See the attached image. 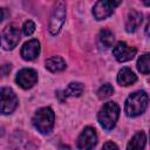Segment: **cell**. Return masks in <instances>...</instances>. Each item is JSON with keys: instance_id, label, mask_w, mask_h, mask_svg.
I'll return each mask as SVG.
<instances>
[{"instance_id": "obj_1", "label": "cell", "mask_w": 150, "mask_h": 150, "mask_svg": "<svg viewBox=\"0 0 150 150\" xmlns=\"http://www.w3.org/2000/svg\"><path fill=\"white\" fill-rule=\"evenodd\" d=\"M148 102H149V97L145 91L138 90L132 93L131 95L128 96L125 101V107H124L125 114L129 117H136L143 114L148 107Z\"/></svg>"}, {"instance_id": "obj_2", "label": "cell", "mask_w": 150, "mask_h": 150, "mask_svg": "<svg viewBox=\"0 0 150 150\" xmlns=\"http://www.w3.org/2000/svg\"><path fill=\"white\" fill-rule=\"evenodd\" d=\"M120 116V107L115 102H107L100 109L97 114V120L101 127L105 130H111Z\"/></svg>"}, {"instance_id": "obj_3", "label": "cell", "mask_w": 150, "mask_h": 150, "mask_svg": "<svg viewBox=\"0 0 150 150\" xmlns=\"http://www.w3.org/2000/svg\"><path fill=\"white\" fill-rule=\"evenodd\" d=\"M54 122H55V115L49 107L39 109L33 117V125L35 127V129L45 135L49 134L53 130Z\"/></svg>"}, {"instance_id": "obj_4", "label": "cell", "mask_w": 150, "mask_h": 150, "mask_svg": "<svg viewBox=\"0 0 150 150\" xmlns=\"http://www.w3.org/2000/svg\"><path fill=\"white\" fill-rule=\"evenodd\" d=\"M20 41V29L15 25H8L0 34V46L5 50L14 49Z\"/></svg>"}, {"instance_id": "obj_5", "label": "cell", "mask_w": 150, "mask_h": 150, "mask_svg": "<svg viewBox=\"0 0 150 150\" xmlns=\"http://www.w3.org/2000/svg\"><path fill=\"white\" fill-rule=\"evenodd\" d=\"M18 96L11 88L0 89V114L7 115L13 112L18 107Z\"/></svg>"}, {"instance_id": "obj_6", "label": "cell", "mask_w": 150, "mask_h": 150, "mask_svg": "<svg viewBox=\"0 0 150 150\" xmlns=\"http://www.w3.org/2000/svg\"><path fill=\"white\" fill-rule=\"evenodd\" d=\"M64 19H66V4L63 1H59L56 2L54 9H53V13H52V16H50V22H49V32L52 35H56L63 22H64Z\"/></svg>"}, {"instance_id": "obj_7", "label": "cell", "mask_w": 150, "mask_h": 150, "mask_svg": "<svg viewBox=\"0 0 150 150\" xmlns=\"http://www.w3.org/2000/svg\"><path fill=\"white\" fill-rule=\"evenodd\" d=\"M121 4V1H109V0H101L97 1L94 6L93 14L96 20H103L108 16H110L115 9Z\"/></svg>"}, {"instance_id": "obj_8", "label": "cell", "mask_w": 150, "mask_h": 150, "mask_svg": "<svg viewBox=\"0 0 150 150\" xmlns=\"http://www.w3.org/2000/svg\"><path fill=\"white\" fill-rule=\"evenodd\" d=\"M97 143L96 130L91 127L84 128L77 138V148L80 150H91Z\"/></svg>"}, {"instance_id": "obj_9", "label": "cell", "mask_w": 150, "mask_h": 150, "mask_svg": "<svg viewBox=\"0 0 150 150\" xmlns=\"http://www.w3.org/2000/svg\"><path fill=\"white\" fill-rule=\"evenodd\" d=\"M16 83L22 89H29L38 82V73L30 68H23L16 74Z\"/></svg>"}, {"instance_id": "obj_10", "label": "cell", "mask_w": 150, "mask_h": 150, "mask_svg": "<svg viewBox=\"0 0 150 150\" xmlns=\"http://www.w3.org/2000/svg\"><path fill=\"white\" fill-rule=\"evenodd\" d=\"M136 53H137V49L135 47L128 46L125 42H122V41L118 42L112 49V54L118 62H125L131 60L136 55Z\"/></svg>"}, {"instance_id": "obj_11", "label": "cell", "mask_w": 150, "mask_h": 150, "mask_svg": "<svg viewBox=\"0 0 150 150\" xmlns=\"http://www.w3.org/2000/svg\"><path fill=\"white\" fill-rule=\"evenodd\" d=\"M21 56L23 60L26 61H32L34 59H36L40 54V42L36 39H32L27 42L23 43L21 52H20Z\"/></svg>"}, {"instance_id": "obj_12", "label": "cell", "mask_w": 150, "mask_h": 150, "mask_svg": "<svg viewBox=\"0 0 150 150\" xmlns=\"http://www.w3.org/2000/svg\"><path fill=\"white\" fill-rule=\"evenodd\" d=\"M142 21H143L142 13L137 11H130L125 20V30L128 33H134L142 25Z\"/></svg>"}, {"instance_id": "obj_13", "label": "cell", "mask_w": 150, "mask_h": 150, "mask_svg": "<svg viewBox=\"0 0 150 150\" xmlns=\"http://www.w3.org/2000/svg\"><path fill=\"white\" fill-rule=\"evenodd\" d=\"M137 80V76L135 75V73L130 69V68H122L120 71H118V75H117V82L121 84V86H130L132 83H135Z\"/></svg>"}, {"instance_id": "obj_14", "label": "cell", "mask_w": 150, "mask_h": 150, "mask_svg": "<svg viewBox=\"0 0 150 150\" xmlns=\"http://www.w3.org/2000/svg\"><path fill=\"white\" fill-rule=\"evenodd\" d=\"M145 141H146L145 134L143 131H138L129 141L127 145V150H143L145 146Z\"/></svg>"}, {"instance_id": "obj_15", "label": "cell", "mask_w": 150, "mask_h": 150, "mask_svg": "<svg viewBox=\"0 0 150 150\" xmlns=\"http://www.w3.org/2000/svg\"><path fill=\"white\" fill-rule=\"evenodd\" d=\"M46 68L52 73H59L66 69V61L61 56H52L46 61Z\"/></svg>"}, {"instance_id": "obj_16", "label": "cell", "mask_w": 150, "mask_h": 150, "mask_svg": "<svg viewBox=\"0 0 150 150\" xmlns=\"http://www.w3.org/2000/svg\"><path fill=\"white\" fill-rule=\"evenodd\" d=\"M83 84L80 83V82H70L68 84V87L63 90V95L64 97H68V96H71V97H77V96H81L82 93H83Z\"/></svg>"}, {"instance_id": "obj_17", "label": "cell", "mask_w": 150, "mask_h": 150, "mask_svg": "<svg viewBox=\"0 0 150 150\" xmlns=\"http://www.w3.org/2000/svg\"><path fill=\"white\" fill-rule=\"evenodd\" d=\"M114 34L111 30L104 28L100 32V42L103 45V47L105 48H109L112 46V42H114Z\"/></svg>"}, {"instance_id": "obj_18", "label": "cell", "mask_w": 150, "mask_h": 150, "mask_svg": "<svg viewBox=\"0 0 150 150\" xmlns=\"http://www.w3.org/2000/svg\"><path fill=\"white\" fill-rule=\"evenodd\" d=\"M149 59H150V55L146 53V54L142 55L137 61V69L141 73L145 74V75L149 74V71H150V61H149Z\"/></svg>"}, {"instance_id": "obj_19", "label": "cell", "mask_w": 150, "mask_h": 150, "mask_svg": "<svg viewBox=\"0 0 150 150\" xmlns=\"http://www.w3.org/2000/svg\"><path fill=\"white\" fill-rule=\"evenodd\" d=\"M114 93V88L111 84L109 83H104L103 86L100 87V89L97 90V96L100 98H107L109 96H111V94Z\"/></svg>"}, {"instance_id": "obj_20", "label": "cell", "mask_w": 150, "mask_h": 150, "mask_svg": "<svg viewBox=\"0 0 150 150\" xmlns=\"http://www.w3.org/2000/svg\"><path fill=\"white\" fill-rule=\"evenodd\" d=\"M22 32H23V34H25L26 36L32 35V34L35 32V23H34L33 21H30V20L26 21V22L23 23V26H22Z\"/></svg>"}, {"instance_id": "obj_21", "label": "cell", "mask_w": 150, "mask_h": 150, "mask_svg": "<svg viewBox=\"0 0 150 150\" xmlns=\"http://www.w3.org/2000/svg\"><path fill=\"white\" fill-rule=\"evenodd\" d=\"M102 150H118V146L114 142H107V143H104Z\"/></svg>"}, {"instance_id": "obj_22", "label": "cell", "mask_w": 150, "mask_h": 150, "mask_svg": "<svg viewBox=\"0 0 150 150\" xmlns=\"http://www.w3.org/2000/svg\"><path fill=\"white\" fill-rule=\"evenodd\" d=\"M9 70H11V64H4V66L0 67V75L1 76H6Z\"/></svg>"}, {"instance_id": "obj_23", "label": "cell", "mask_w": 150, "mask_h": 150, "mask_svg": "<svg viewBox=\"0 0 150 150\" xmlns=\"http://www.w3.org/2000/svg\"><path fill=\"white\" fill-rule=\"evenodd\" d=\"M7 13H6V8H0V22L6 18Z\"/></svg>"}, {"instance_id": "obj_24", "label": "cell", "mask_w": 150, "mask_h": 150, "mask_svg": "<svg viewBox=\"0 0 150 150\" xmlns=\"http://www.w3.org/2000/svg\"><path fill=\"white\" fill-rule=\"evenodd\" d=\"M59 150H71V148L69 145H66V144H62L59 146Z\"/></svg>"}]
</instances>
